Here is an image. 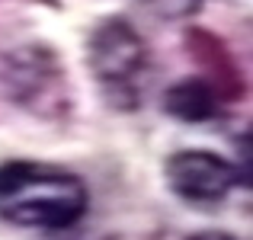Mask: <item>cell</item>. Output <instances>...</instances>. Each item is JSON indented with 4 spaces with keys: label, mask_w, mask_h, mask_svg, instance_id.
I'll return each instance as SVG.
<instances>
[{
    "label": "cell",
    "mask_w": 253,
    "mask_h": 240,
    "mask_svg": "<svg viewBox=\"0 0 253 240\" xmlns=\"http://www.w3.org/2000/svg\"><path fill=\"white\" fill-rule=\"evenodd\" d=\"M164 112L173 116L176 122H209L218 112V96L215 86L202 77H189L173 83L167 93H164Z\"/></svg>",
    "instance_id": "4"
},
{
    "label": "cell",
    "mask_w": 253,
    "mask_h": 240,
    "mask_svg": "<svg viewBox=\"0 0 253 240\" xmlns=\"http://www.w3.org/2000/svg\"><path fill=\"white\" fill-rule=\"evenodd\" d=\"M186 240H234L231 234H221V231H205V234H192Z\"/></svg>",
    "instance_id": "6"
},
{
    "label": "cell",
    "mask_w": 253,
    "mask_h": 240,
    "mask_svg": "<svg viewBox=\"0 0 253 240\" xmlns=\"http://www.w3.org/2000/svg\"><path fill=\"white\" fill-rule=\"evenodd\" d=\"M90 205L86 186L74 173L32 160L0 163V218L19 228L58 231L81 221Z\"/></svg>",
    "instance_id": "1"
},
{
    "label": "cell",
    "mask_w": 253,
    "mask_h": 240,
    "mask_svg": "<svg viewBox=\"0 0 253 240\" xmlns=\"http://www.w3.org/2000/svg\"><path fill=\"white\" fill-rule=\"evenodd\" d=\"M90 71L106 96L119 109L141 103V83L148 74V48L125 19H106L93 29L86 45Z\"/></svg>",
    "instance_id": "2"
},
{
    "label": "cell",
    "mask_w": 253,
    "mask_h": 240,
    "mask_svg": "<svg viewBox=\"0 0 253 240\" xmlns=\"http://www.w3.org/2000/svg\"><path fill=\"white\" fill-rule=\"evenodd\" d=\"M164 176L179 199L209 205V202H221L237 186L241 173H237L234 163H228L224 157L211 154V151H179L167 160Z\"/></svg>",
    "instance_id": "3"
},
{
    "label": "cell",
    "mask_w": 253,
    "mask_h": 240,
    "mask_svg": "<svg viewBox=\"0 0 253 240\" xmlns=\"http://www.w3.org/2000/svg\"><path fill=\"white\" fill-rule=\"evenodd\" d=\"M157 6V13H167V16H179V13H192L202 0H151Z\"/></svg>",
    "instance_id": "5"
}]
</instances>
